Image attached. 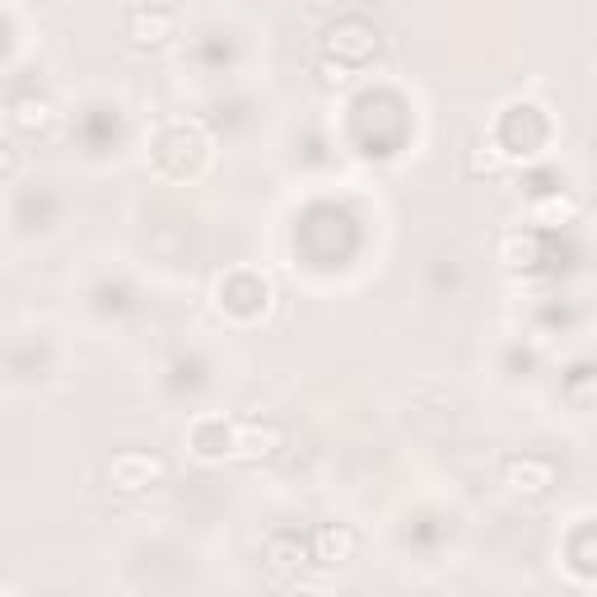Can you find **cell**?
Segmentation results:
<instances>
[{"mask_svg":"<svg viewBox=\"0 0 597 597\" xmlns=\"http://www.w3.org/2000/svg\"><path fill=\"white\" fill-rule=\"evenodd\" d=\"M504 486L513 495L536 500V495H546L555 486V467L546 463V457H509V463H504Z\"/></svg>","mask_w":597,"mask_h":597,"instance_id":"1","label":"cell"},{"mask_svg":"<svg viewBox=\"0 0 597 597\" xmlns=\"http://www.w3.org/2000/svg\"><path fill=\"white\" fill-rule=\"evenodd\" d=\"M159 476H164V463L150 457V453H122V457H112V467H108V481L117 490H127V495L154 486Z\"/></svg>","mask_w":597,"mask_h":597,"instance_id":"2","label":"cell"},{"mask_svg":"<svg viewBox=\"0 0 597 597\" xmlns=\"http://www.w3.org/2000/svg\"><path fill=\"white\" fill-rule=\"evenodd\" d=\"M355 551H360V536H355L350 528H341V523H327V528L313 532V561L317 565L341 569V565L355 561Z\"/></svg>","mask_w":597,"mask_h":597,"instance_id":"3","label":"cell"},{"mask_svg":"<svg viewBox=\"0 0 597 597\" xmlns=\"http://www.w3.org/2000/svg\"><path fill=\"white\" fill-rule=\"evenodd\" d=\"M234 430L238 425L225 421V415H202V421H192L187 444L202 457H234Z\"/></svg>","mask_w":597,"mask_h":597,"instance_id":"4","label":"cell"},{"mask_svg":"<svg viewBox=\"0 0 597 597\" xmlns=\"http://www.w3.org/2000/svg\"><path fill=\"white\" fill-rule=\"evenodd\" d=\"M173 33H177L173 10H135L131 14V43L135 47H164Z\"/></svg>","mask_w":597,"mask_h":597,"instance_id":"5","label":"cell"},{"mask_svg":"<svg viewBox=\"0 0 597 597\" xmlns=\"http://www.w3.org/2000/svg\"><path fill=\"white\" fill-rule=\"evenodd\" d=\"M281 448V430L275 425H257V421H243L234 430V457H243V463H257V457H271Z\"/></svg>","mask_w":597,"mask_h":597,"instance_id":"6","label":"cell"},{"mask_svg":"<svg viewBox=\"0 0 597 597\" xmlns=\"http://www.w3.org/2000/svg\"><path fill=\"white\" fill-rule=\"evenodd\" d=\"M14 127L19 131L52 127V104H47V98H24V104H14Z\"/></svg>","mask_w":597,"mask_h":597,"instance_id":"7","label":"cell"},{"mask_svg":"<svg viewBox=\"0 0 597 597\" xmlns=\"http://www.w3.org/2000/svg\"><path fill=\"white\" fill-rule=\"evenodd\" d=\"M0 169H6V150H0Z\"/></svg>","mask_w":597,"mask_h":597,"instance_id":"8","label":"cell"}]
</instances>
